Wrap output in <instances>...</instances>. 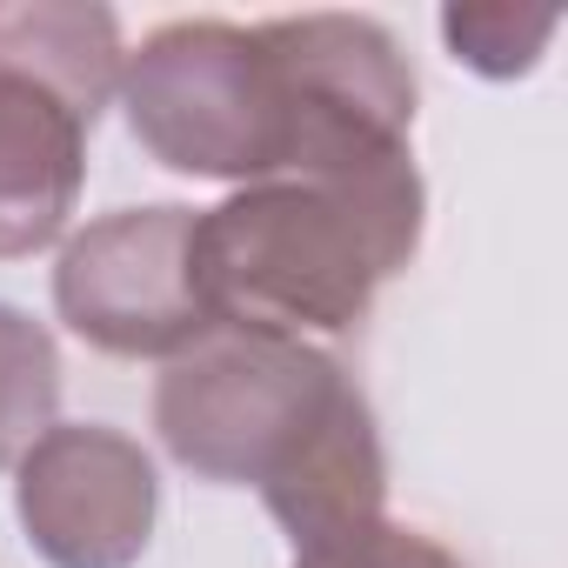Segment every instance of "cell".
I'll return each instance as SVG.
<instances>
[{
  "label": "cell",
  "instance_id": "6da1fadb",
  "mask_svg": "<svg viewBox=\"0 0 568 568\" xmlns=\"http://www.w3.org/2000/svg\"><path fill=\"white\" fill-rule=\"evenodd\" d=\"M134 141L187 181L368 174L415 154V68L375 14L168 21L121 61Z\"/></svg>",
  "mask_w": 568,
  "mask_h": 568
},
{
  "label": "cell",
  "instance_id": "7a4b0ae2",
  "mask_svg": "<svg viewBox=\"0 0 568 568\" xmlns=\"http://www.w3.org/2000/svg\"><path fill=\"white\" fill-rule=\"evenodd\" d=\"M161 448L214 488H254L295 548L388 515L382 422L315 342L214 328L154 382Z\"/></svg>",
  "mask_w": 568,
  "mask_h": 568
},
{
  "label": "cell",
  "instance_id": "3957f363",
  "mask_svg": "<svg viewBox=\"0 0 568 568\" xmlns=\"http://www.w3.org/2000/svg\"><path fill=\"white\" fill-rule=\"evenodd\" d=\"M428 187L415 154L368 174L254 181L194 207V288L214 328L348 335L415 261Z\"/></svg>",
  "mask_w": 568,
  "mask_h": 568
},
{
  "label": "cell",
  "instance_id": "277c9868",
  "mask_svg": "<svg viewBox=\"0 0 568 568\" xmlns=\"http://www.w3.org/2000/svg\"><path fill=\"white\" fill-rule=\"evenodd\" d=\"M121 61L114 8L0 0V261H28L68 234Z\"/></svg>",
  "mask_w": 568,
  "mask_h": 568
},
{
  "label": "cell",
  "instance_id": "5b68a950",
  "mask_svg": "<svg viewBox=\"0 0 568 568\" xmlns=\"http://www.w3.org/2000/svg\"><path fill=\"white\" fill-rule=\"evenodd\" d=\"M54 315L114 362H174L214 335L194 288V207H114L54 261Z\"/></svg>",
  "mask_w": 568,
  "mask_h": 568
},
{
  "label": "cell",
  "instance_id": "8992f818",
  "mask_svg": "<svg viewBox=\"0 0 568 568\" xmlns=\"http://www.w3.org/2000/svg\"><path fill=\"white\" fill-rule=\"evenodd\" d=\"M14 515L48 568H141L161 515L154 455L108 422H54L14 462Z\"/></svg>",
  "mask_w": 568,
  "mask_h": 568
},
{
  "label": "cell",
  "instance_id": "52a82bcc",
  "mask_svg": "<svg viewBox=\"0 0 568 568\" xmlns=\"http://www.w3.org/2000/svg\"><path fill=\"white\" fill-rule=\"evenodd\" d=\"M61 408V348L54 335L21 315L14 302H0V475H8Z\"/></svg>",
  "mask_w": 568,
  "mask_h": 568
},
{
  "label": "cell",
  "instance_id": "ba28073f",
  "mask_svg": "<svg viewBox=\"0 0 568 568\" xmlns=\"http://www.w3.org/2000/svg\"><path fill=\"white\" fill-rule=\"evenodd\" d=\"M561 14L555 8H508V0H481V8H442V41L448 54L481 74V81H521L541 68Z\"/></svg>",
  "mask_w": 568,
  "mask_h": 568
},
{
  "label": "cell",
  "instance_id": "9c48e42d",
  "mask_svg": "<svg viewBox=\"0 0 568 568\" xmlns=\"http://www.w3.org/2000/svg\"><path fill=\"white\" fill-rule=\"evenodd\" d=\"M295 568H462L455 548H442L435 535L408 528V521H362L335 541H315V548H295Z\"/></svg>",
  "mask_w": 568,
  "mask_h": 568
}]
</instances>
